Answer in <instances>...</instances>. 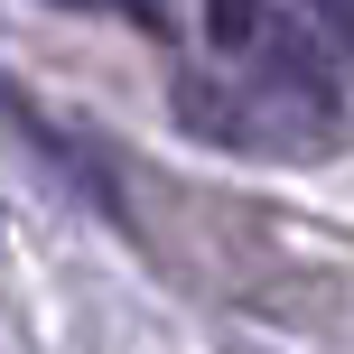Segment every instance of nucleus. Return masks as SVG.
Instances as JSON below:
<instances>
[{
	"instance_id": "1",
	"label": "nucleus",
	"mask_w": 354,
	"mask_h": 354,
	"mask_svg": "<svg viewBox=\"0 0 354 354\" xmlns=\"http://www.w3.org/2000/svg\"><path fill=\"white\" fill-rule=\"evenodd\" d=\"M0 112H10V131H19V140H28V149H37V159H47V168H56V177H66V187H75V205H93V214H122V196H112V177H103V168H93V159H84V149H75V140H66V131H56V122H47V112H37V103H28V93H0Z\"/></svg>"
},
{
	"instance_id": "4",
	"label": "nucleus",
	"mask_w": 354,
	"mask_h": 354,
	"mask_svg": "<svg viewBox=\"0 0 354 354\" xmlns=\"http://www.w3.org/2000/svg\"><path fill=\"white\" fill-rule=\"evenodd\" d=\"M317 10H326V28H336L345 47H354V0H317Z\"/></svg>"
},
{
	"instance_id": "2",
	"label": "nucleus",
	"mask_w": 354,
	"mask_h": 354,
	"mask_svg": "<svg viewBox=\"0 0 354 354\" xmlns=\"http://www.w3.org/2000/svg\"><path fill=\"white\" fill-rule=\"evenodd\" d=\"M261 56H270V75H280V84L308 93V103H336V66H326V47H317L308 28H270Z\"/></svg>"
},
{
	"instance_id": "3",
	"label": "nucleus",
	"mask_w": 354,
	"mask_h": 354,
	"mask_svg": "<svg viewBox=\"0 0 354 354\" xmlns=\"http://www.w3.org/2000/svg\"><path fill=\"white\" fill-rule=\"evenodd\" d=\"M205 28H214V47L243 56L252 37H270V10H261V0H205Z\"/></svg>"
}]
</instances>
